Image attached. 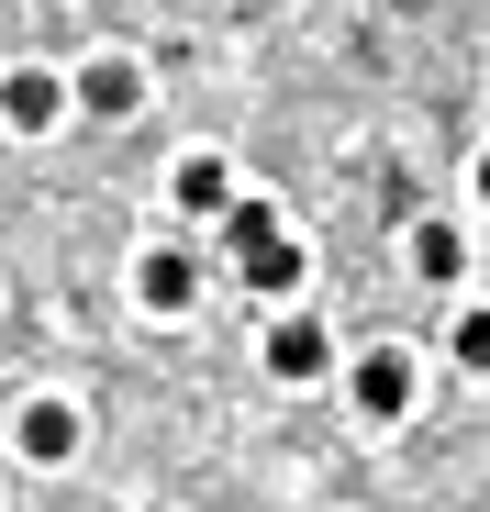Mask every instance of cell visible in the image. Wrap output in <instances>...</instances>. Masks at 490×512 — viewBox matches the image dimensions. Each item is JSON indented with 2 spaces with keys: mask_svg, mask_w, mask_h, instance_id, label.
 I'll use <instances>...</instances> for the list:
<instances>
[{
  "mask_svg": "<svg viewBox=\"0 0 490 512\" xmlns=\"http://www.w3.org/2000/svg\"><path fill=\"white\" fill-rule=\"evenodd\" d=\"M223 234H234V279H245V290H268V301H279V290H301V245L279 234V212H268V201H234V212H223Z\"/></svg>",
  "mask_w": 490,
  "mask_h": 512,
  "instance_id": "cell-1",
  "label": "cell"
},
{
  "mask_svg": "<svg viewBox=\"0 0 490 512\" xmlns=\"http://www.w3.org/2000/svg\"><path fill=\"white\" fill-rule=\"evenodd\" d=\"M357 412H368V423H401V412H413V357H401V346L357 357Z\"/></svg>",
  "mask_w": 490,
  "mask_h": 512,
  "instance_id": "cell-2",
  "label": "cell"
},
{
  "mask_svg": "<svg viewBox=\"0 0 490 512\" xmlns=\"http://www.w3.org/2000/svg\"><path fill=\"white\" fill-rule=\"evenodd\" d=\"M67 112V78H45V67H12V78H0V123H12V134H45Z\"/></svg>",
  "mask_w": 490,
  "mask_h": 512,
  "instance_id": "cell-3",
  "label": "cell"
},
{
  "mask_svg": "<svg viewBox=\"0 0 490 512\" xmlns=\"http://www.w3.org/2000/svg\"><path fill=\"white\" fill-rule=\"evenodd\" d=\"M134 301L179 323V312L201 301V268H190V256H179V245H156V256H145V268H134Z\"/></svg>",
  "mask_w": 490,
  "mask_h": 512,
  "instance_id": "cell-4",
  "label": "cell"
},
{
  "mask_svg": "<svg viewBox=\"0 0 490 512\" xmlns=\"http://www.w3.org/2000/svg\"><path fill=\"white\" fill-rule=\"evenodd\" d=\"M168 190H179V212H212V223H223V212H234V167H223V156H179Z\"/></svg>",
  "mask_w": 490,
  "mask_h": 512,
  "instance_id": "cell-5",
  "label": "cell"
},
{
  "mask_svg": "<svg viewBox=\"0 0 490 512\" xmlns=\"http://www.w3.org/2000/svg\"><path fill=\"white\" fill-rule=\"evenodd\" d=\"M323 357H335V346H323V323H301V312L268 334V368H279V379H323Z\"/></svg>",
  "mask_w": 490,
  "mask_h": 512,
  "instance_id": "cell-6",
  "label": "cell"
},
{
  "mask_svg": "<svg viewBox=\"0 0 490 512\" xmlns=\"http://www.w3.org/2000/svg\"><path fill=\"white\" fill-rule=\"evenodd\" d=\"M23 457H45V468L78 457V412L67 401H23Z\"/></svg>",
  "mask_w": 490,
  "mask_h": 512,
  "instance_id": "cell-7",
  "label": "cell"
},
{
  "mask_svg": "<svg viewBox=\"0 0 490 512\" xmlns=\"http://www.w3.org/2000/svg\"><path fill=\"white\" fill-rule=\"evenodd\" d=\"M78 101H90V112H134V101H145V78H134V56H101L90 78H78Z\"/></svg>",
  "mask_w": 490,
  "mask_h": 512,
  "instance_id": "cell-8",
  "label": "cell"
},
{
  "mask_svg": "<svg viewBox=\"0 0 490 512\" xmlns=\"http://www.w3.org/2000/svg\"><path fill=\"white\" fill-rule=\"evenodd\" d=\"M413 268H424V279H457V268H468V245H457L446 223H413Z\"/></svg>",
  "mask_w": 490,
  "mask_h": 512,
  "instance_id": "cell-9",
  "label": "cell"
},
{
  "mask_svg": "<svg viewBox=\"0 0 490 512\" xmlns=\"http://www.w3.org/2000/svg\"><path fill=\"white\" fill-rule=\"evenodd\" d=\"M457 368H490V301H479V312L457 323Z\"/></svg>",
  "mask_w": 490,
  "mask_h": 512,
  "instance_id": "cell-10",
  "label": "cell"
},
{
  "mask_svg": "<svg viewBox=\"0 0 490 512\" xmlns=\"http://www.w3.org/2000/svg\"><path fill=\"white\" fill-rule=\"evenodd\" d=\"M479 201H490V156H479Z\"/></svg>",
  "mask_w": 490,
  "mask_h": 512,
  "instance_id": "cell-11",
  "label": "cell"
}]
</instances>
